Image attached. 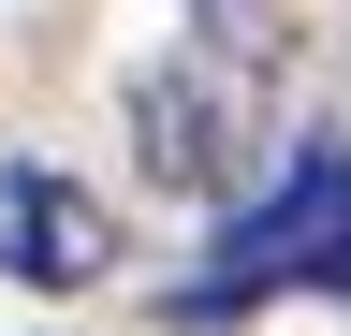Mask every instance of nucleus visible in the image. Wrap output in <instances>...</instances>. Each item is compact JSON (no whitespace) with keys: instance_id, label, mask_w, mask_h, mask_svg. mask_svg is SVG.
Instances as JSON below:
<instances>
[{"instance_id":"f03ea898","label":"nucleus","mask_w":351,"mask_h":336,"mask_svg":"<svg viewBox=\"0 0 351 336\" xmlns=\"http://www.w3.org/2000/svg\"><path fill=\"white\" fill-rule=\"evenodd\" d=\"M117 132H132V176L176 190V205H234L249 190V88H234V59H205V44L132 59Z\"/></svg>"},{"instance_id":"20e7f679","label":"nucleus","mask_w":351,"mask_h":336,"mask_svg":"<svg viewBox=\"0 0 351 336\" xmlns=\"http://www.w3.org/2000/svg\"><path fill=\"white\" fill-rule=\"evenodd\" d=\"M191 15H234V0H191Z\"/></svg>"},{"instance_id":"7ed1b4c3","label":"nucleus","mask_w":351,"mask_h":336,"mask_svg":"<svg viewBox=\"0 0 351 336\" xmlns=\"http://www.w3.org/2000/svg\"><path fill=\"white\" fill-rule=\"evenodd\" d=\"M0 278H29V292L117 278V205L59 161H0Z\"/></svg>"},{"instance_id":"f257e3e1","label":"nucleus","mask_w":351,"mask_h":336,"mask_svg":"<svg viewBox=\"0 0 351 336\" xmlns=\"http://www.w3.org/2000/svg\"><path fill=\"white\" fill-rule=\"evenodd\" d=\"M263 292H337V307H351V146H307L293 176L219 234V278L176 292V307L219 322V307H263Z\"/></svg>"}]
</instances>
